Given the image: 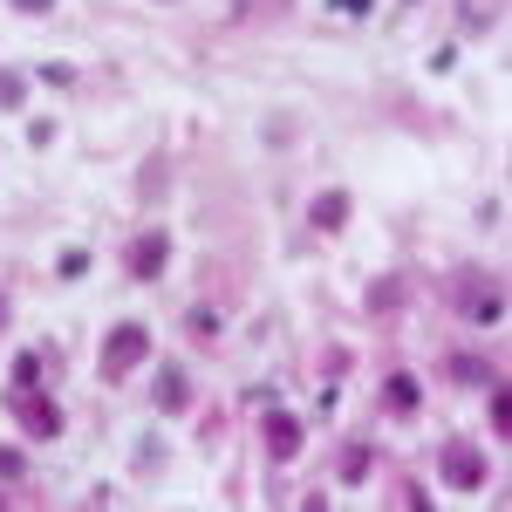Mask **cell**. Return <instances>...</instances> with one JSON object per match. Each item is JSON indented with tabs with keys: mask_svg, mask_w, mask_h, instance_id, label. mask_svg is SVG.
<instances>
[{
	"mask_svg": "<svg viewBox=\"0 0 512 512\" xmlns=\"http://www.w3.org/2000/svg\"><path fill=\"white\" fill-rule=\"evenodd\" d=\"M335 7H342V14H369V0H335Z\"/></svg>",
	"mask_w": 512,
	"mask_h": 512,
	"instance_id": "7402d4cb",
	"label": "cell"
},
{
	"mask_svg": "<svg viewBox=\"0 0 512 512\" xmlns=\"http://www.w3.org/2000/svg\"><path fill=\"white\" fill-rule=\"evenodd\" d=\"M349 212H355V198L342 192V185H328V192L308 198V226H315V233H342V226H349Z\"/></svg>",
	"mask_w": 512,
	"mask_h": 512,
	"instance_id": "ba28073f",
	"label": "cell"
},
{
	"mask_svg": "<svg viewBox=\"0 0 512 512\" xmlns=\"http://www.w3.org/2000/svg\"><path fill=\"white\" fill-rule=\"evenodd\" d=\"M417 403H424V383H417L410 369H390V376H383V410H390V417H417Z\"/></svg>",
	"mask_w": 512,
	"mask_h": 512,
	"instance_id": "9c48e42d",
	"label": "cell"
},
{
	"mask_svg": "<svg viewBox=\"0 0 512 512\" xmlns=\"http://www.w3.org/2000/svg\"><path fill=\"white\" fill-rule=\"evenodd\" d=\"M219 328H226V321H219V308H205V301H198V308H185V335H192V342H219Z\"/></svg>",
	"mask_w": 512,
	"mask_h": 512,
	"instance_id": "7c38bea8",
	"label": "cell"
},
{
	"mask_svg": "<svg viewBox=\"0 0 512 512\" xmlns=\"http://www.w3.org/2000/svg\"><path fill=\"white\" fill-rule=\"evenodd\" d=\"M369 465H376V451H369V444H349V451H342V485H362Z\"/></svg>",
	"mask_w": 512,
	"mask_h": 512,
	"instance_id": "4fadbf2b",
	"label": "cell"
},
{
	"mask_svg": "<svg viewBox=\"0 0 512 512\" xmlns=\"http://www.w3.org/2000/svg\"><path fill=\"white\" fill-rule=\"evenodd\" d=\"M403 301H410V280H403V274L369 280V294H362V308H369V315H390V308H403Z\"/></svg>",
	"mask_w": 512,
	"mask_h": 512,
	"instance_id": "30bf717a",
	"label": "cell"
},
{
	"mask_svg": "<svg viewBox=\"0 0 512 512\" xmlns=\"http://www.w3.org/2000/svg\"><path fill=\"white\" fill-rule=\"evenodd\" d=\"M0 506H7V492H0Z\"/></svg>",
	"mask_w": 512,
	"mask_h": 512,
	"instance_id": "cb8c5ba5",
	"label": "cell"
},
{
	"mask_svg": "<svg viewBox=\"0 0 512 512\" xmlns=\"http://www.w3.org/2000/svg\"><path fill=\"white\" fill-rule=\"evenodd\" d=\"M260 444H267V458H274V465H294V458H301V444H308V431H301V417H294V410H267Z\"/></svg>",
	"mask_w": 512,
	"mask_h": 512,
	"instance_id": "8992f818",
	"label": "cell"
},
{
	"mask_svg": "<svg viewBox=\"0 0 512 512\" xmlns=\"http://www.w3.org/2000/svg\"><path fill=\"white\" fill-rule=\"evenodd\" d=\"M89 274V253H82V246H69V253H62V274L55 280H82Z\"/></svg>",
	"mask_w": 512,
	"mask_h": 512,
	"instance_id": "d6986e66",
	"label": "cell"
},
{
	"mask_svg": "<svg viewBox=\"0 0 512 512\" xmlns=\"http://www.w3.org/2000/svg\"><path fill=\"white\" fill-rule=\"evenodd\" d=\"M7 417H14L28 437H41V444L62 437V403L41 390V383H14V390H7Z\"/></svg>",
	"mask_w": 512,
	"mask_h": 512,
	"instance_id": "7a4b0ae2",
	"label": "cell"
},
{
	"mask_svg": "<svg viewBox=\"0 0 512 512\" xmlns=\"http://www.w3.org/2000/svg\"><path fill=\"white\" fill-rule=\"evenodd\" d=\"M28 103V76L21 69H0V110H21Z\"/></svg>",
	"mask_w": 512,
	"mask_h": 512,
	"instance_id": "2e32d148",
	"label": "cell"
},
{
	"mask_svg": "<svg viewBox=\"0 0 512 512\" xmlns=\"http://www.w3.org/2000/svg\"><path fill=\"white\" fill-rule=\"evenodd\" d=\"M7 376H14V383H41V355H35V349H21V355H14V369H7Z\"/></svg>",
	"mask_w": 512,
	"mask_h": 512,
	"instance_id": "ac0fdd59",
	"label": "cell"
},
{
	"mask_svg": "<svg viewBox=\"0 0 512 512\" xmlns=\"http://www.w3.org/2000/svg\"><path fill=\"white\" fill-rule=\"evenodd\" d=\"M164 185H171V171H164V158H151L144 171H137V198H144V205H151V198H158Z\"/></svg>",
	"mask_w": 512,
	"mask_h": 512,
	"instance_id": "9a60e30c",
	"label": "cell"
},
{
	"mask_svg": "<svg viewBox=\"0 0 512 512\" xmlns=\"http://www.w3.org/2000/svg\"><path fill=\"white\" fill-rule=\"evenodd\" d=\"M151 403H158L164 417H185V410H192V369H185V362H164L158 383H151Z\"/></svg>",
	"mask_w": 512,
	"mask_h": 512,
	"instance_id": "52a82bcc",
	"label": "cell"
},
{
	"mask_svg": "<svg viewBox=\"0 0 512 512\" xmlns=\"http://www.w3.org/2000/svg\"><path fill=\"white\" fill-rule=\"evenodd\" d=\"M14 14H55V0H7Z\"/></svg>",
	"mask_w": 512,
	"mask_h": 512,
	"instance_id": "44dd1931",
	"label": "cell"
},
{
	"mask_svg": "<svg viewBox=\"0 0 512 512\" xmlns=\"http://www.w3.org/2000/svg\"><path fill=\"white\" fill-rule=\"evenodd\" d=\"M458 14H465V28H472V35H485V28L499 21V0H465Z\"/></svg>",
	"mask_w": 512,
	"mask_h": 512,
	"instance_id": "e0dca14e",
	"label": "cell"
},
{
	"mask_svg": "<svg viewBox=\"0 0 512 512\" xmlns=\"http://www.w3.org/2000/svg\"><path fill=\"white\" fill-rule=\"evenodd\" d=\"M21 472H28V458H21L14 444H0V478H21Z\"/></svg>",
	"mask_w": 512,
	"mask_h": 512,
	"instance_id": "ffe728a7",
	"label": "cell"
},
{
	"mask_svg": "<svg viewBox=\"0 0 512 512\" xmlns=\"http://www.w3.org/2000/svg\"><path fill=\"white\" fill-rule=\"evenodd\" d=\"M444 376H451V383H472V390L499 383V369H492L485 355H451V362H444Z\"/></svg>",
	"mask_w": 512,
	"mask_h": 512,
	"instance_id": "8fae6325",
	"label": "cell"
},
{
	"mask_svg": "<svg viewBox=\"0 0 512 512\" xmlns=\"http://www.w3.org/2000/svg\"><path fill=\"white\" fill-rule=\"evenodd\" d=\"M164 267H171V233L164 226H144V233L123 246V274L130 280H158Z\"/></svg>",
	"mask_w": 512,
	"mask_h": 512,
	"instance_id": "5b68a950",
	"label": "cell"
},
{
	"mask_svg": "<svg viewBox=\"0 0 512 512\" xmlns=\"http://www.w3.org/2000/svg\"><path fill=\"white\" fill-rule=\"evenodd\" d=\"M485 390H492V437H506L512 431V390H506V376H499V383H485Z\"/></svg>",
	"mask_w": 512,
	"mask_h": 512,
	"instance_id": "5bb4252c",
	"label": "cell"
},
{
	"mask_svg": "<svg viewBox=\"0 0 512 512\" xmlns=\"http://www.w3.org/2000/svg\"><path fill=\"white\" fill-rule=\"evenodd\" d=\"M144 362H151V328H144V321H117V328L103 335V349H96L103 383H123V376L144 369Z\"/></svg>",
	"mask_w": 512,
	"mask_h": 512,
	"instance_id": "6da1fadb",
	"label": "cell"
},
{
	"mask_svg": "<svg viewBox=\"0 0 512 512\" xmlns=\"http://www.w3.org/2000/svg\"><path fill=\"white\" fill-rule=\"evenodd\" d=\"M437 472H444V485H451V492H485V478H492V458L478 451L472 437H451V444L437 451Z\"/></svg>",
	"mask_w": 512,
	"mask_h": 512,
	"instance_id": "3957f363",
	"label": "cell"
},
{
	"mask_svg": "<svg viewBox=\"0 0 512 512\" xmlns=\"http://www.w3.org/2000/svg\"><path fill=\"white\" fill-rule=\"evenodd\" d=\"M7 315H14V308H7V294H0V328H7Z\"/></svg>",
	"mask_w": 512,
	"mask_h": 512,
	"instance_id": "603a6c76",
	"label": "cell"
},
{
	"mask_svg": "<svg viewBox=\"0 0 512 512\" xmlns=\"http://www.w3.org/2000/svg\"><path fill=\"white\" fill-rule=\"evenodd\" d=\"M458 308H465L478 328H492V321H506V287L485 274V267H465V274H458Z\"/></svg>",
	"mask_w": 512,
	"mask_h": 512,
	"instance_id": "277c9868",
	"label": "cell"
}]
</instances>
